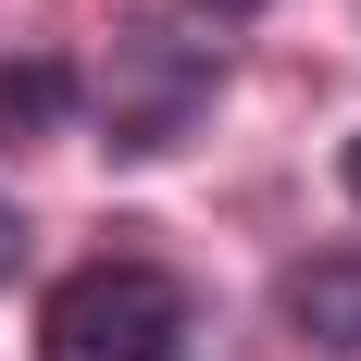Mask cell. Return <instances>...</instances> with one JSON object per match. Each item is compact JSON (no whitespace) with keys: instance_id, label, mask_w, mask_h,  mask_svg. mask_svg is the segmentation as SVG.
<instances>
[{"instance_id":"obj_2","label":"cell","mask_w":361,"mask_h":361,"mask_svg":"<svg viewBox=\"0 0 361 361\" xmlns=\"http://www.w3.org/2000/svg\"><path fill=\"white\" fill-rule=\"evenodd\" d=\"M212 112V50L175 25H112V63H100V137L112 162H162L187 149V125Z\"/></svg>"},{"instance_id":"obj_3","label":"cell","mask_w":361,"mask_h":361,"mask_svg":"<svg viewBox=\"0 0 361 361\" xmlns=\"http://www.w3.org/2000/svg\"><path fill=\"white\" fill-rule=\"evenodd\" d=\"M274 312H287L299 349H324V361H361V250H312L274 274Z\"/></svg>"},{"instance_id":"obj_4","label":"cell","mask_w":361,"mask_h":361,"mask_svg":"<svg viewBox=\"0 0 361 361\" xmlns=\"http://www.w3.org/2000/svg\"><path fill=\"white\" fill-rule=\"evenodd\" d=\"M87 112V75L63 50H25V63H0V149H50Z\"/></svg>"},{"instance_id":"obj_6","label":"cell","mask_w":361,"mask_h":361,"mask_svg":"<svg viewBox=\"0 0 361 361\" xmlns=\"http://www.w3.org/2000/svg\"><path fill=\"white\" fill-rule=\"evenodd\" d=\"M187 13H212V25H250V13H274V0H187Z\"/></svg>"},{"instance_id":"obj_7","label":"cell","mask_w":361,"mask_h":361,"mask_svg":"<svg viewBox=\"0 0 361 361\" xmlns=\"http://www.w3.org/2000/svg\"><path fill=\"white\" fill-rule=\"evenodd\" d=\"M336 187H349V200H361V137H349V149H336Z\"/></svg>"},{"instance_id":"obj_5","label":"cell","mask_w":361,"mask_h":361,"mask_svg":"<svg viewBox=\"0 0 361 361\" xmlns=\"http://www.w3.org/2000/svg\"><path fill=\"white\" fill-rule=\"evenodd\" d=\"M13 274H25V212L0 200V287H13Z\"/></svg>"},{"instance_id":"obj_1","label":"cell","mask_w":361,"mask_h":361,"mask_svg":"<svg viewBox=\"0 0 361 361\" xmlns=\"http://www.w3.org/2000/svg\"><path fill=\"white\" fill-rule=\"evenodd\" d=\"M187 349V287L162 262H75L37 299V361H175Z\"/></svg>"}]
</instances>
